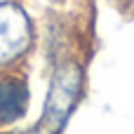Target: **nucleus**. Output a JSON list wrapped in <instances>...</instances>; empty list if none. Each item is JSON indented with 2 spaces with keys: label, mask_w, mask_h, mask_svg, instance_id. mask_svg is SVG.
I'll use <instances>...</instances> for the list:
<instances>
[{
  "label": "nucleus",
  "mask_w": 134,
  "mask_h": 134,
  "mask_svg": "<svg viewBox=\"0 0 134 134\" xmlns=\"http://www.w3.org/2000/svg\"><path fill=\"white\" fill-rule=\"evenodd\" d=\"M28 106V90L21 78H0V125H12L24 118Z\"/></svg>",
  "instance_id": "3"
},
{
  "label": "nucleus",
  "mask_w": 134,
  "mask_h": 134,
  "mask_svg": "<svg viewBox=\"0 0 134 134\" xmlns=\"http://www.w3.org/2000/svg\"><path fill=\"white\" fill-rule=\"evenodd\" d=\"M80 82H82V73L75 64H64L57 68L49 94H47V104H45V113H42V130L49 134H57L61 130V125L66 122V118L71 115L78 92H80Z\"/></svg>",
  "instance_id": "1"
},
{
  "label": "nucleus",
  "mask_w": 134,
  "mask_h": 134,
  "mask_svg": "<svg viewBox=\"0 0 134 134\" xmlns=\"http://www.w3.org/2000/svg\"><path fill=\"white\" fill-rule=\"evenodd\" d=\"M33 31L28 14L14 5V2H2L0 5V66L16 61L26 49L31 47Z\"/></svg>",
  "instance_id": "2"
}]
</instances>
